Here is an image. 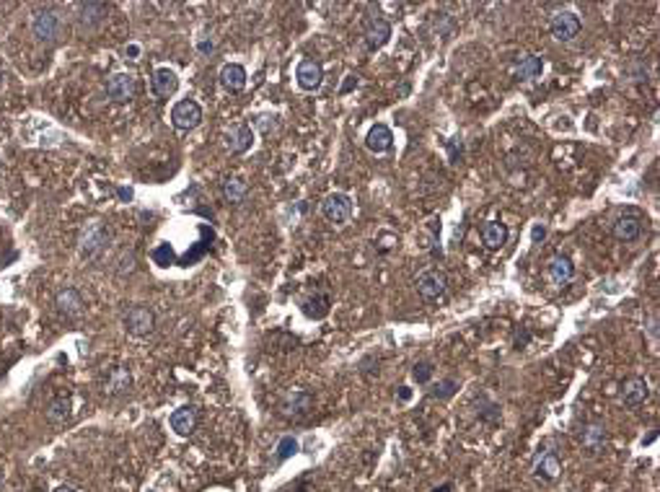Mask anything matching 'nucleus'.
Segmentation results:
<instances>
[{
	"label": "nucleus",
	"instance_id": "f257e3e1",
	"mask_svg": "<svg viewBox=\"0 0 660 492\" xmlns=\"http://www.w3.org/2000/svg\"><path fill=\"white\" fill-rule=\"evenodd\" d=\"M111 239H114V231H111L109 223L94 221L91 226L81 234V241H78V254H81L83 262H94L109 249Z\"/></svg>",
	"mask_w": 660,
	"mask_h": 492
},
{
	"label": "nucleus",
	"instance_id": "f03ea898",
	"mask_svg": "<svg viewBox=\"0 0 660 492\" xmlns=\"http://www.w3.org/2000/svg\"><path fill=\"white\" fill-rule=\"evenodd\" d=\"M122 324H125V329L130 332V334H135V337H148V334L155 329V314L150 306L135 303V306H130V309L125 311Z\"/></svg>",
	"mask_w": 660,
	"mask_h": 492
},
{
	"label": "nucleus",
	"instance_id": "7ed1b4c3",
	"mask_svg": "<svg viewBox=\"0 0 660 492\" xmlns=\"http://www.w3.org/2000/svg\"><path fill=\"white\" fill-rule=\"evenodd\" d=\"M321 215L331 226H345L352 218V197L345 192H331L321 202Z\"/></svg>",
	"mask_w": 660,
	"mask_h": 492
},
{
	"label": "nucleus",
	"instance_id": "20e7f679",
	"mask_svg": "<svg viewBox=\"0 0 660 492\" xmlns=\"http://www.w3.org/2000/svg\"><path fill=\"white\" fill-rule=\"evenodd\" d=\"M60 29H62V23H60V18H57L55 11H50V8H39V11H34L31 31H34V37H37L39 42H44V45L57 42Z\"/></svg>",
	"mask_w": 660,
	"mask_h": 492
},
{
	"label": "nucleus",
	"instance_id": "39448f33",
	"mask_svg": "<svg viewBox=\"0 0 660 492\" xmlns=\"http://www.w3.org/2000/svg\"><path fill=\"white\" fill-rule=\"evenodd\" d=\"M580 29H583L580 16L572 13V11H559V13L551 16V21H549L551 37L557 39V42H572V39L580 34Z\"/></svg>",
	"mask_w": 660,
	"mask_h": 492
},
{
	"label": "nucleus",
	"instance_id": "423d86ee",
	"mask_svg": "<svg viewBox=\"0 0 660 492\" xmlns=\"http://www.w3.org/2000/svg\"><path fill=\"white\" fill-rule=\"evenodd\" d=\"M311 407H314V397H311V391H303V389L287 391L282 404H280L282 417H287V420H303L308 412H311Z\"/></svg>",
	"mask_w": 660,
	"mask_h": 492
},
{
	"label": "nucleus",
	"instance_id": "0eeeda50",
	"mask_svg": "<svg viewBox=\"0 0 660 492\" xmlns=\"http://www.w3.org/2000/svg\"><path fill=\"white\" fill-rule=\"evenodd\" d=\"M171 122H174L176 130H194L202 122V106L197 102H192V99H184V102L174 104Z\"/></svg>",
	"mask_w": 660,
	"mask_h": 492
},
{
	"label": "nucleus",
	"instance_id": "6e6552de",
	"mask_svg": "<svg viewBox=\"0 0 660 492\" xmlns=\"http://www.w3.org/2000/svg\"><path fill=\"white\" fill-rule=\"evenodd\" d=\"M417 293L425 298V301H438L440 295L446 293L448 288V278L443 270H425L422 275L417 278Z\"/></svg>",
	"mask_w": 660,
	"mask_h": 492
},
{
	"label": "nucleus",
	"instance_id": "1a4fd4ad",
	"mask_svg": "<svg viewBox=\"0 0 660 492\" xmlns=\"http://www.w3.org/2000/svg\"><path fill=\"white\" fill-rule=\"evenodd\" d=\"M642 231H645V218L637 213H624L622 218H616V223H614V236L624 244L637 241L639 236H642Z\"/></svg>",
	"mask_w": 660,
	"mask_h": 492
},
{
	"label": "nucleus",
	"instance_id": "9d476101",
	"mask_svg": "<svg viewBox=\"0 0 660 492\" xmlns=\"http://www.w3.org/2000/svg\"><path fill=\"white\" fill-rule=\"evenodd\" d=\"M580 443H583V448H585L590 456L601 454L603 448H606V443H609V430H606L603 422H588V425L580 430Z\"/></svg>",
	"mask_w": 660,
	"mask_h": 492
},
{
	"label": "nucleus",
	"instance_id": "9b49d317",
	"mask_svg": "<svg viewBox=\"0 0 660 492\" xmlns=\"http://www.w3.org/2000/svg\"><path fill=\"white\" fill-rule=\"evenodd\" d=\"M135 91H138V81L132 73H114L106 81V94L114 102H130L135 99Z\"/></svg>",
	"mask_w": 660,
	"mask_h": 492
},
{
	"label": "nucleus",
	"instance_id": "f8f14e48",
	"mask_svg": "<svg viewBox=\"0 0 660 492\" xmlns=\"http://www.w3.org/2000/svg\"><path fill=\"white\" fill-rule=\"evenodd\" d=\"M295 81L303 91H316L324 81V67L316 60H301L295 67Z\"/></svg>",
	"mask_w": 660,
	"mask_h": 492
},
{
	"label": "nucleus",
	"instance_id": "ddd939ff",
	"mask_svg": "<svg viewBox=\"0 0 660 492\" xmlns=\"http://www.w3.org/2000/svg\"><path fill=\"white\" fill-rule=\"evenodd\" d=\"M546 278L554 288H565L572 278H575V265L572 259L565 257V254H557L546 262Z\"/></svg>",
	"mask_w": 660,
	"mask_h": 492
},
{
	"label": "nucleus",
	"instance_id": "4468645a",
	"mask_svg": "<svg viewBox=\"0 0 660 492\" xmlns=\"http://www.w3.org/2000/svg\"><path fill=\"white\" fill-rule=\"evenodd\" d=\"M391 39V23L383 18V16H373V18H368V26H365V47L370 52L381 50L386 42Z\"/></svg>",
	"mask_w": 660,
	"mask_h": 492
},
{
	"label": "nucleus",
	"instance_id": "2eb2a0df",
	"mask_svg": "<svg viewBox=\"0 0 660 492\" xmlns=\"http://www.w3.org/2000/svg\"><path fill=\"white\" fill-rule=\"evenodd\" d=\"M130 386H132V373L125 366L109 368L106 376H104V394L106 397H119V394L130 391Z\"/></svg>",
	"mask_w": 660,
	"mask_h": 492
},
{
	"label": "nucleus",
	"instance_id": "dca6fc26",
	"mask_svg": "<svg viewBox=\"0 0 660 492\" xmlns=\"http://www.w3.org/2000/svg\"><path fill=\"white\" fill-rule=\"evenodd\" d=\"M619 397H622V402L627 404V407H639V404L647 402V397H650V386H647L645 378L632 376V378H627V381L622 383Z\"/></svg>",
	"mask_w": 660,
	"mask_h": 492
},
{
	"label": "nucleus",
	"instance_id": "f3484780",
	"mask_svg": "<svg viewBox=\"0 0 660 492\" xmlns=\"http://www.w3.org/2000/svg\"><path fill=\"white\" fill-rule=\"evenodd\" d=\"M55 306H57V311L65 319H78V316L83 314V295L75 290V288H62L57 293V298H55Z\"/></svg>",
	"mask_w": 660,
	"mask_h": 492
},
{
	"label": "nucleus",
	"instance_id": "a211bd4d",
	"mask_svg": "<svg viewBox=\"0 0 660 492\" xmlns=\"http://www.w3.org/2000/svg\"><path fill=\"white\" fill-rule=\"evenodd\" d=\"M197 410L192 407V404H184V407H179V410H174V415H171V430H174L176 435H182V438H187V435L194 433V427H197Z\"/></svg>",
	"mask_w": 660,
	"mask_h": 492
},
{
	"label": "nucleus",
	"instance_id": "6ab92c4d",
	"mask_svg": "<svg viewBox=\"0 0 660 492\" xmlns=\"http://www.w3.org/2000/svg\"><path fill=\"white\" fill-rule=\"evenodd\" d=\"M559 471H562V461H559L557 451H541V454L536 456L534 474L539 479H544V482H551V479L559 477Z\"/></svg>",
	"mask_w": 660,
	"mask_h": 492
},
{
	"label": "nucleus",
	"instance_id": "aec40b11",
	"mask_svg": "<svg viewBox=\"0 0 660 492\" xmlns=\"http://www.w3.org/2000/svg\"><path fill=\"white\" fill-rule=\"evenodd\" d=\"M220 86L231 94H241L246 89V67L238 65V62H228L220 70Z\"/></svg>",
	"mask_w": 660,
	"mask_h": 492
},
{
	"label": "nucleus",
	"instance_id": "412c9836",
	"mask_svg": "<svg viewBox=\"0 0 660 492\" xmlns=\"http://www.w3.org/2000/svg\"><path fill=\"white\" fill-rule=\"evenodd\" d=\"M391 146H394V133H391V127L378 122V125H373L368 130L365 148L370 153H386V151H391Z\"/></svg>",
	"mask_w": 660,
	"mask_h": 492
},
{
	"label": "nucleus",
	"instance_id": "4be33fe9",
	"mask_svg": "<svg viewBox=\"0 0 660 492\" xmlns=\"http://www.w3.org/2000/svg\"><path fill=\"white\" fill-rule=\"evenodd\" d=\"M150 83H153V94L158 96V99H169V96H174L176 89H179V75H176L171 67H158Z\"/></svg>",
	"mask_w": 660,
	"mask_h": 492
},
{
	"label": "nucleus",
	"instance_id": "5701e85b",
	"mask_svg": "<svg viewBox=\"0 0 660 492\" xmlns=\"http://www.w3.org/2000/svg\"><path fill=\"white\" fill-rule=\"evenodd\" d=\"M251 143H254V133H251L249 125H236V127H231V133L226 135L228 151L236 153V155L246 153V151L251 148Z\"/></svg>",
	"mask_w": 660,
	"mask_h": 492
},
{
	"label": "nucleus",
	"instance_id": "b1692460",
	"mask_svg": "<svg viewBox=\"0 0 660 492\" xmlns=\"http://www.w3.org/2000/svg\"><path fill=\"white\" fill-rule=\"evenodd\" d=\"M479 234H482V241L487 249H502L507 241V226L500 221H487Z\"/></svg>",
	"mask_w": 660,
	"mask_h": 492
},
{
	"label": "nucleus",
	"instance_id": "393cba45",
	"mask_svg": "<svg viewBox=\"0 0 660 492\" xmlns=\"http://www.w3.org/2000/svg\"><path fill=\"white\" fill-rule=\"evenodd\" d=\"M329 306H331L329 293H314L301 301V309L308 319H324V316L329 314Z\"/></svg>",
	"mask_w": 660,
	"mask_h": 492
},
{
	"label": "nucleus",
	"instance_id": "a878e982",
	"mask_svg": "<svg viewBox=\"0 0 660 492\" xmlns=\"http://www.w3.org/2000/svg\"><path fill=\"white\" fill-rule=\"evenodd\" d=\"M78 11H81V23L86 29L101 26L104 18H106V6H104V3H81Z\"/></svg>",
	"mask_w": 660,
	"mask_h": 492
},
{
	"label": "nucleus",
	"instance_id": "bb28decb",
	"mask_svg": "<svg viewBox=\"0 0 660 492\" xmlns=\"http://www.w3.org/2000/svg\"><path fill=\"white\" fill-rule=\"evenodd\" d=\"M541 73H544V60L536 58V55H526V58H521L518 60V65H515L518 81H534V78H539Z\"/></svg>",
	"mask_w": 660,
	"mask_h": 492
},
{
	"label": "nucleus",
	"instance_id": "cd10ccee",
	"mask_svg": "<svg viewBox=\"0 0 660 492\" xmlns=\"http://www.w3.org/2000/svg\"><path fill=\"white\" fill-rule=\"evenodd\" d=\"M246 192H249V187L241 177H228L223 182V197H226L228 205H241L246 199Z\"/></svg>",
	"mask_w": 660,
	"mask_h": 492
},
{
	"label": "nucleus",
	"instance_id": "c85d7f7f",
	"mask_svg": "<svg viewBox=\"0 0 660 492\" xmlns=\"http://www.w3.org/2000/svg\"><path fill=\"white\" fill-rule=\"evenodd\" d=\"M70 399L67 397H60V399H55V402L47 407V420H50L52 425H62L67 417H70Z\"/></svg>",
	"mask_w": 660,
	"mask_h": 492
},
{
	"label": "nucleus",
	"instance_id": "c756f323",
	"mask_svg": "<svg viewBox=\"0 0 660 492\" xmlns=\"http://www.w3.org/2000/svg\"><path fill=\"white\" fill-rule=\"evenodd\" d=\"M456 389H458V381H456V378H443V381H438L433 386L430 397L433 399H451L456 394Z\"/></svg>",
	"mask_w": 660,
	"mask_h": 492
},
{
	"label": "nucleus",
	"instance_id": "7c9ffc66",
	"mask_svg": "<svg viewBox=\"0 0 660 492\" xmlns=\"http://www.w3.org/2000/svg\"><path fill=\"white\" fill-rule=\"evenodd\" d=\"M298 454V441H295L293 435H285L282 441L277 443V461H285V459H290V456Z\"/></svg>",
	"mask_w": 660,
	"mask_h": 492
},
{
	"label": "nucleus",
	"instance_id": "2f4dec72",
	"mask_svg": "<svg viewBox=\"0 0 660 492\" xmlns=\"http://www.w3.org/2000/svg\"><path fill=\"white\" fill-rule=\"evenodd\" d=\"M135 265H138V259H135V251L130 249V251H122V257L117 259V267H114V270H117V275L125 278V275H132V272H135Z\"/></svg>",
	"mask_w": 660,
	"mask_h": 492
},
{
	"label": "nucleus",
	"instance_id": "473e14b6",
	"mask_svg": "<svg viewBox=\"0 0 660 492\" xmlns=\"http://www.w3.org/2000/svg\"><path fill=\"white\" fill-rule=\"evenodd\" d=\"M412 378H414L417 383H427L430 378H433V363H427V360L414 363V368H412Z\"/></svg>",
	"mask_w": 660,
	"mask_h": 492
},
{
	"label": "nucleus",
	"instance_id": "72a5a7b5",
	"mask_svg": "<svg viewBox=\"0 0 660 492\" xmlns=\"http://www.w3.org/2000/svg\"><path fill=\"white\" fill-rule=\"evenodd\" d=\"M484 402V410H479V417L484 420V422H500V407L495 402H490V399H482Z\"/></svg>",
	"mask_w": 660,
	"mask_h": 492
},
{
	"label": "nucleus",
	"instance_id": "f704fd0d",
	"mask_svg": "<svg viewBox=\"0 0 660 492\" xmlns=\"http://www.w3.org/2000/svg\"><path fill=\"white\" fill-rule=\"evenodd\" d=\"M448 151H451V161H453V163L461 161V153H463V151H461V140H458V138L448 140Z\"/></svg>",
	"mask_w": 660,
	"mask_h": 492
},
{
	"label": "nucleus",
	"instance_id": "c9c22d12",
	"mask_svg": "<svg viewBox=\"0 0 660 492\" xmlns=\"http://www.w3.org/2000/svg\"><path fill=\"white\" fill-rule=\"evenodd\" d=\"M528 342H531V332L523 327V329L515 332V347L521 350V347H528Z\"/></svg>",
	"mask_w": 660,
	"mask_h": 492
},
{
	"label": "nucleus",
	"instance_id": "e433bc0d",
	"mask_svg": "<svg viewBox=\"0 0 660 492\" xmlns=\"http://www.w3.org/2000/svg\"><path fill=\"white\" fill-rule=\"evenodd\" d=\"M544 239H546V228H544L541 223H534V228H531V241L539 244V241H544Z\"/></svg>",
	"mask_w": 660,
	"mask_h": 492
},
{
	"label": "nucleus",
	"instance_id": "4c0bfd02",
	"mask_svg": "<svg viewBox=\"0 0 660 492\" xmlns=\"http://www.w3.org/2000/svg\"><path fill=\"white\" fill-rule=\"evenodd\" d=\"M117 195H119V199H125V202H130V199L135 197V192H132L130 187H119Z\"/></svg>",
	"mask_w": 660,
	"mask_h": 492
},
{
	"label": "nucleus",
	"instance_id": "58836bf2",
	"mask_svg": "<svg viewBox=\"0 0 660 492\" xmlns=\"http://www.w3.org/2000/svg\"><path fill=\"white\" fill-rule=\"evenodd\" d=\"M125 55H127L130 60H138V58H140V45H127Z\"/></svg>",
	"mask_w": 660,
	"mask_h": 492
},
{
	"label": "nucleus",
	"instance_id": "ea45409f",
	"mask_svg": "<svg viewBox=\"0 0 660 492\" xmlns=\"http://www.w3.org/2000/svg\"><path fill=\"white\" fill-rule=\"evenodd\" d=\"M352 86H358V75H347V81H345V86H342V94H347V91L352 89Z\"/></svg>",
	"mask_w": 660,
	"mask_h": 492
},
{
	"label": "nucleus",
	"instance_id": "a19ab883",
	"mask_svg": "<svg viewBox=\"0 0 660 492\" xmlns=\"http://www.w3.org/2000/svg\"><path fill=\"white\" fill-rule=\"evenodd\" d=\"M399 399H402V402H409V399H412V389H409V386H399Z\"/></svg>",
	"mask_w": 660,
	"mask_h": 492
},
{
	"label": "nucleus",
	"instance_id": "79ce46f5",
	"mask_svg": "<svg viewBox=\"0 0 660 492\" xmlns=\"http://www.w3.org/2000/svg\"><path fill=\"white\" fill-rule=\"evenodd\" d=\"M197 47H199V52H213V50H215L213 42H199Z\"/></svg>",
	"mask_w": 660,
	"mask_h": 492
},
{
	"label": "nucleus",
	"instance_id": "37998d69",
	"mask_svg": "<svg viewBox=\"0 0 660 492\" xmlns=\"http://www.w3.org/2000/svg\"><path fill=\"white\" fill-rule=\"evenodd\" d=\"M453 490V482H446V485H440V487H435L433 492H451Z\"/></svg>",
	"mask_w": 660,
	"mask_h": 492
},
{
	"label": "nucleus",
	"instance_id": "c03bdc74",
	"mask_svg": "<svg viewBox=\"0 0 660 492\" xmlns=\"http://www.w3.org/2000/svg\"><path fill=\"white\" fill-rule=\"evenodd\" d=\"M655 438H658V433H655V430H653V433H650V435H647V438H645V441H642V446H647V443H653Z\"/></svg>",
	"mask_w": 660,
	"mask_h": 492
},
{
	"label": "nucleus",
	"instance_id": "a18cd8bd",
	"mask_svg": "<svg viewBox=\"0 0 660 492\" xmlns=\"http://www.w3.org/2000/svg\"><path fill=\"white\" fill-rule=\"evenodd\" d=\"M55 492H75V490H73V487L62 485V487H57V490H55Z\"/></svg>",
	"mask_w": 660,
	"mask_h": 492
},
{
	"label": "nucleus",
	"instance_id": "49530a36",
	"mask_svg": "<svg viewBox=\"0 0 660 492\" xmlns=\"http://www.w3.org/2000/svg\"><path fill=\"white\" fill-rule=\"evenodd\" d=\"M0 86H3V70H0Z\"/></svg>",
	"mask_w": 660,
	"mask_h": 492
},
{
	"label": "nucleus",
	"instance_id": "de8ad7c7",
	"mask_svg": "<svg viewBox=\"0 0 660 492\" xmlns=\"http://www.w3.org/2000/svg\"><path fill=\"white\" fill-rule=\"evenodd\" d=\"M0 487H3V471H0Z\"/></svg>",
	"mask_w": 660,
	"mask_h": 492
}]
</instances>
